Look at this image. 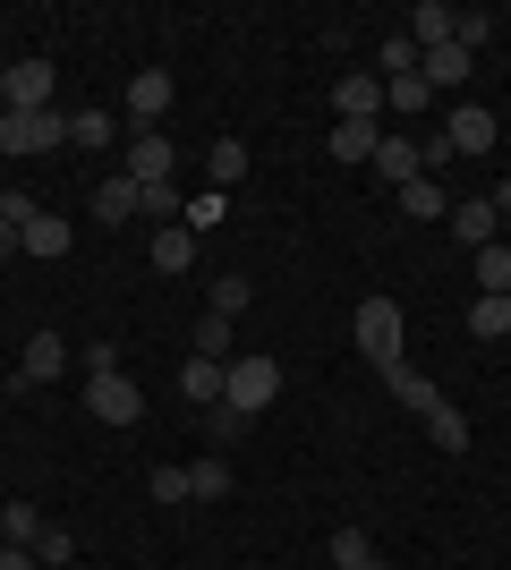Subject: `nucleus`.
I'll return each instance as SVG.
<instances>
[{
  "mask_svg": "<svg viewBox=\"0 0 511 570\" xmlns=\"http://www.w3.org/2000/svg\"><path fill=\"white\" fill-rule=\"evenodd\" d=\"M86 409L102 426H137L146 417V392L120 375V350H86Z\"/></svg>",
  "mask_w": 511,
  "mask_h": 570,
  "instance_id": "obj_1",
  "label": "nucleus"
},
{
  "mask_svg": "<svg viewBox=\"0 0 511 570\" xmlns=\"http://www.w3.org/2000/svg\"><path fill=\"white\" fill-rule=\"evenodd\" d=\"M273 401H282V357L239 350V357H230V375H222V409L256 417V409H273Z\"/></svg>",
  "mask_w": 511,
  "mask_h": 570,
  "instance_id": "obj_2",
  "label": "nucleus"
},
{
  "mask_svg": "<svg viewBox=\"0 0 511 570\" xmlns=\"http://www.w3.org/2000/svg\"><path fill=\"white\" fill-rule=\"evenodd\" d=\"M358 350L366 366L384 375V366H401V350H410V315L392 307V298H358Z\"/></svg>",
  "mask_w": 511,
  "mask_h": 570,
  "instance_id": "obj_3",
  "label": "nucleus"
},
{
  "mask_svg": "<svg viewBox=\"0 0 511 570\" xmlns=\"http://www.w3.org/2000/svg\"><path fill=\"white\" fill-rule=\"evenodd\" d=\"M51 145H69V119L60 111H0V154L35 163V154H51Z\"/></svg>",
  "mask_w": 511,
  "mask_h": 570,
  "instance_id": "obj_4",
  "label": "nucleus"
},
{
  "mask_svg": "<svg viewBox=\"0 0 511 570\" xmlns=\"http://www.w3.org/2000/svg\"><path fill=\"white\" fill-rule=\"evenodd\" d=\"M170 163H179V154H170V137H163V128H137V137H128V154H120V170L137 179V188H163V179H170Z\"/></svg>",
  "mask_w": 511,
  "mask_h": 570,
  "instance_id": "obj_5",
  "label": "nucleus"
},
{
  "mask_svg": "<svg viewBox=\"0 0 511 570\" xmlns=\"http://www.w3.org/2000/svg\"><path fill=\"white\" fill-rule=\"evenodd\" d=\"M443 145L452 154H494V111L487 102H461V111L443 119Z\"/></svg>",
  "mask_w": 511,
  "mask_h": 570,
  "instance_id": "obj_6",
  "label": "nucleus"
},
{
  "mask_svg": "<svg viewBox=\"0 0 511 570\" xmlns=\"http://www.w3.org/2000/svg\"><path fill=\"white\" fill-rule=\"evenodd\" d=\"M333 111L341 119H384V77H375V69H350L333 86Z\"/></svg>",
  "mask_w": 511,
  "mask_h": 570,
  "instance_id": "obj_7",
  "label": "nucleus"
},
{
  "mask_svg": "<svg viewBox=\"0 0 511 570\" xmlns=\"http://www.w3.org/2000/svg\"><path fill=\"white\" fill-rule=\"evenodd\" d=\"M120 102H128V119H137V128H154V119L170 111V69H137Z\"/></svg>",
  "mask_w": 511,
  "mask_h": 570,
  "instance_id": "obj_8",
  "label": "nucleus"
},
{
  "mask_svg": "<svg viewBox=\"0 0 511 570\" xmlns=\"http://www.w3.org/2000/svg\"><path fill=\"white\" fill-rule=\"evenodd\" d=\"M375 145H384V128H375V119H333L324 154H333V163H375Z\"/></svg>",
  "mask_w": 511,
  "mask_h": 570,
  "instance_id": "obj_9",
  "label": "nucleus"
},
{
  "mask_svg": "<svg viewBox=\"0 0 511 570\" xmlns=\"http://www.w3.org/2000/svg\"><path fill=\"white\" fill-rule=\"evenodd\" d=\"M417 77H426V95H452V86H469V51H461V43L417 51Z\"/></svg>",
  "mask_w": 511,
  "mask_h": 570,
  "instance_id": "obj_10",
  "label": "nucleus"
},
{
  "mask_svg": "<svg viewBox=\"0 0 511 570\" xmlns=\"http://www.w3.org/2000/svg\"><path fill=\"white\" fill-rule=\"evenodd\" d=\"M384 383H392V401L410 409V417H435V409H443V392H435L426 375H417L410 357H401V366H384Z\"/></svg>",
  "mask_w": 511,
  "mask_h": 570,
  "instance_id": "obj_11",
  "label": "nucleus"
},
{
  "mask_svg": "<svg viewBox=\"0 0 511 570\" xmlns=\"http://www.w3.org/2000/svg\"><path fill=\"white\" fill-rule=\"evenodd\" d=\"M9 111H51V60H18L9 69Z\"/></svg>",
  "mask_w": 511,
  "mask_h": 570,
  "instance_id": "obj_12",
  "label": "nucleus"
},
{
  "mask_svg": "<svg viewBox=\"0 0 511 570\" xmlns=\"http://www.w3.org/2000/svg\"><path fill=\"white\" fill-rule=\"evenodd\" d=\"M324 553H333V570H392L384 553H375V537H366V528H333V537H324Z\"/></svg>",
  "mask_w": 511,
  "mask_h": 570,
  "instance_id": "obj_13",
  "label": "nucleus"
},
{
  "mask_svg": "<svg viewBox=\"0 0 511 570\" xmlns=\"http://www.w3.org/2000/svg\"><path fill=\"white\" fill-rule=\"evenodd\" d=\"M60 366H69V341H60V333H35V341H26V357H18V383H51Z\"/></svg>",
  "mask_w": 511,
  "mask_h": 570,
  "instance_id": "obj_14",
  "label": "nucleus"
},
{
  "mask_svg": "<svg viewBox=\"0 0 511 570\" xmlns=\"http://www.w3.org/2000/svg\"><path fill=\"white\" fill-rule=\"evenodd\" d=\"M222 375H230L222 357H196V350H188V366H179V392H188L196 409H222Z\"/></svg>",
  "mask_w": 511,
  "mask_h": 570,
  "instance_id": "obj_15",
  "label": "nucleus"
},
{
  "mask_svg": "<svg viewBox=\"0 0 511 570\" xmlns=\"http://www.w3.org/2000/svg\"><path fill=\"white\" fill-rule=\"evenodd\" d=\"M69 222H60V214H51V205H43V214H35V222H26V230H18V247H26V256H69Z\"/></svg>",
  "mask_w": 511,
  "mask_h": 570,
  "instance_id": "obj_16",
  "label": "nucleus"
},
{
  "mask_svg": "<svg viewBox=\"0 0 511 570\" xmlns=\"http://www.w3.org/2000/svg\"><path fill=\"white\" fill-rule=\"evenodd\" d=\"M95 214L102 222H137V214H146V188L120 170V179H102V188H95Z\"/></svg>",
  "mask_w": 511,
  "mask_h": 570,
  "instance_id": "obj_17",
  "label": "nucleus"
},
{
  "mask_svg": "<svg viewBox=\"0 0 511 570\" xmlns=\"http://www.w3.org/2000/svg\"><path fill=\"white\" fill-rule=\"evenodd\" d=\"M188 264H196V230H188V222L154 230V273H188Z\"/></svg>",
  "mask_w": 511,
  "mask_h": 570,
  "instance_id": "obj_18",
  "label": "nucleus"
},
{
  "mask_svg": "<svg viewBox=\"0 0 511 570\" xmlns=\"http://www.w3.org/2000/svg\"><path fill=\"white\" fill-rule=\"evenodd\" d=\"M494 222H503V214H494L487 196H461V205H452V230H461L469 247H494Z\"/></svg>",
  "mask_w": 511,
  "mask_h": 570,
  "instance_id": "obj_19",
  "label": "nucleus"
},
{
  "mask_svg": "<svg viewBox=\"0 0 511 570\" xmlns=\"http://www.w3.org/2000/svg\"><path fill=\"white\" fill-rule=\"evenodd\" d=\"M410 43H417V51L452 43V9H443V0H417V9H410Z\"/></svg>",
  "mask_w": 511,
  "mask_h": 570,
  "instance_id": "obj_20",
  "label": "nucleus"
},
{
  "mask_svg": "<svg viewBox=\"0 0 511 570\" xmlns=\"http://www.w3.org/2000/svg\"><path fill=\"white\" fill-rule=\"evenodd\" d=\"M188 350H196V357H222V366H230V357H239V341H230V315L205 307V315H196V341H188Z\"/></svg>",
  "mask_w": 511,
  "mask_h": 570,
  "instance_id": "obj_21",
  "label": "nucleus"
},
{
  "mask_svg": "<svg viewBox=\"0 0 511 570\" xmlns=\"http://www.w3.org/2000/svg\"><path fill=\"white\" fill-rule=\"evenodd\" d=\"M375 170H384L392 188H410L426 163H417V145H410V137H384V145H375Z\"/></svg>",
  "mask_w": 511,
  "mask_h": 570,
  "instance_id": "obj_22",
  "label": "nucleus"
},
{
  "mask_svg": "<svg viewBox=\"0 0 511 570\" xmlns=\"http://www.w3.org/2000/svg\"><path fill=\"white\" fill-rule=\"evenodd\" d=\"M401 214H417V222H435V214H452V196H443V179H426V170H417L410 188H401Z\"/></svg>",
  "mask_w": 511,
  "mask_h": 570,
  "instance_id": "obj_23",
  "label": "nucleus"
},
{
  "mask_svg": "<svg viewBox=\"0 0 511 570\" xmlns=\"http://www.w3.org/2000/svg\"><path fill=\"white\" fill-rule=\"evenodd\" d=\"M469 333H478V341H503L511 333V298H487V289H478V298H469Z\"/></svg>",
  "mask_w": 511,
  "mask_h": 570,
  "instance_id": "obj_24",
  "label": "nucleus"
},
{
  "mask_svg": "<svg viewBox=\"0 0 511 570\" xmlns=\"http://www.w3.org/2000/svg\"><path fill=\"white\" fill-rule=\"evenodd\" d=\"M205 170H214V188H239V179H247V145H239V137H214Z\"/></svg>",
  "mask_w": 511,
  "mask_h": 570,
  "instance_id": "obj_25",
  "label": "nucleus"
},
{
  "mask_svg": "<svg viewBox=\"0 0 511 570\" xmlns=\"http://www.w3.org/2000/svg\"><path fill=\"white\" fill-rule=\"evenodd\" d=\"M230 494V460H188V502H222Z\"/></svg>",
  "mask_w": 511,
  "mask_h": 570,
  "instance_id": "obj_26",
  "label": "nucleus"
},
{
  "mask_svg": "<svg viewBox=\"0 0 511 570\" xmlns=\"http://www.w3.org/2000/svg\"><path fill=\"white\" fill-rule=\"evenodd\" d=\"M478 289H487V298H511V247H503V238L478 247Z\"/></svg>",
  "mask_w": 511,
  "mask_h": 570,
  "instance_id": "obj_27",
  "label": "nucleus"
},
{
  "mask_svg": "<svg viewBox=\"0 0 511 570\" xmlns=\"http://www.w3.org/2000/svg\"><path fill=\"white\" fill-rule=\"evenodd\" d=\"M0 537H9V546H35V537H43V511H35V502H0Z\"/></svg>",
  "mask_w": 511,
  "mask_h": 570,
  "instance_id": "obj_28",
  "label": "nucleus"
},
{
  "mask_svg": "<svg viewBox=\"0 0 511 570\" xmlns=\"http://www.w3.org/2000/svg\"><path fill=\"white\" fill-rule=\"evenodd\" d=\"M426 434H435V452H469V417H461L452 401H443L435 417H426Z\"/></svg>",
  "mask_w": 511,
  "mask_h": 570,
  "instance_id": "obj_29",
  "label": "nucleus"
},
{
  "mask_svg": "<svg viewBox=\"0 0 511 570\" xmlns=\"http://www.w3.org/2000/svg\"><path fill=\"white\" fill-rule=\"evenodd\" d=\"M205 307H214V315H230V324H239V315L256 307V289H247L239 273H222V282H214V298H205Z\"/></svg>",
  "mask_w": 511,
  "mask_h": 570,
  "instance_id": "obj_30",
  "label": "nucleus"
},
{
  "mask_svg": "<svg viewBox=\"0 0 511 570\" xmlns=\"http://www.w3.org/2000/svg\"><path fill=\"white\" fill-rule=\"evenodd\" d=\"M426 77H384V111H426Z\"/></svg>",
  "mask_w": 511,
  "mask_h": 570,
  "instance_id": "obj_31",
  "label": "nucleus"
},
{
  "mask_svg": "<svg viewBox=\"0 0 511 570\" xmlns=\"http://www.w3.org/2000/svg\"><path fill=\"white\" fill-rule=\"evenodd\" d=\"M26 553H35V562H43V570H60V562H69V553H77V537H69V528H51V520H43V537H35V546H26Z\"/></svg>",
  "mask_w": 511,
  "mask_h": 570,
  "instance_id": "obj_32",
  "label": "nucleus"
},
{
  "mask_svg": "<svg viewBox=\"0 0 511 570\" xmlns=\"http://www.w3.org/2000/svg\"><path fill=\"white\" fill-rule=\"evenodd\" d=\"M487 35H494V18H487V9H452V43H461V51H478Z\"/></svg>",
  "mask_w": 511,
  "mask_h": 570,
  "instance_id": "obj_33",
  "label": "nucleus"
},
{
  "mask_svg": "<svg viewBox=\"0 0 511 570\" xmlns=\"http://www.w3.org/2000/svg\"><path fill=\"white\" fill-rule=\"evenodd\" d=\"M375 77H417V43L410 35H384V69Z\"/></svg>",
  "mask_w": 511,
  "mask_h": 570,
  "instance_id": "obj_34",
  "label": "nucleus"
},
{
  "mask_svg": "<svg viewBox=\"0 0 511 570\" xmlns=\"http://www.w3.org/2000/svg\"><path fill=\"white\" fill-rule=\"evenodd\" d=\"M69 145H111V111H69Z\"/></svg>",
  "mask_w": 511,
  "mask_h": 570,
  "instance_id": "obj_35",
  "label": "nucleus"
},
{
  "mask_svg": "<svg viewBox=\"0 0 511 570\" xmlns=\"http://www.w3.org/2000/svg\"><path fill=\"white\" fill-rule=\"evenodd\" d=\"M137 222H163V230H170V222H179V188H170V179L146 188V214H137Z\"/></svg>",
  "mask_w": 511,
  "mask_h": 570,
  "instance_id": "obj_36",
  "label": "nucleus"
},
{
  "mask_svg": "<svg viewBox=\"0 0 511 570\" xmlns=\"http://www.w3.org/2000/svg\"><path fill=\"white\" fill-rule=\"evenodd\" d=\"M35 214H43V205H35V196H26V188H9V196H0V222H9V230H26V222H35Z\"/></svg>",
  "mask_w": 511,
  "mask_h": 570,
  "instance_id": "obj_37",
  "label": "nucleus"
},
{
  "mask_svg": "<svg viewBox=\"0 0 511 570\" xmlns=\"http://www.w3.org/2000/svg\"><path fill=\"white\" fill-rule=\"evenodd\" d=\"M146 485H154V502H188V469H154Z\"/></svg>",
  "mask_w": 511,
  "mask_h": 570,
  "instance_id": "obj_38",
  "label": "nucleus"
},
{
  "mask_svg": "<svg viewBox=\"0 0 511 570\" xmlns=\"http://www.w3.org/2000/svg\"><path fill=\"white\" fill-rule=\"evenodd\" d=\"M247 426H256V417H239V409H214V443H239Z\"/></svg>",
  "mask_w": 511,
  "mask_h": 570,
  "instance_id": "obj_39",
  "label": "nucleus"
},
{
  "mask_svg": "<svg viewBox=\"0 0 511 570\" xmlns=\"http://www.w3.org/2000/svg\"><path fill=\"white\" fill-rule=\"evenodd\" d=\"M0 570H43V562H35L26 546H0Z\"/></svg>",
  "mask_w": 511,
  "mask_h": 570,
  "instance_id": "obj_40",
  "label": "nucleus"
},
{
  "mask_svg": "<svg viewBox=\"0 0 511 570\" xmlns=\"http://www.w3.org/2000/svg\"><path fill=\"white\" fill-rule=\"evenodd\" d=\"M487 205H494V214H503V222H511V179H503V188H494V196H487Z\"/></svg>",
  "mask_w": 511,
  "mask_h": 570,
  "instance_id": "obj_41",
  "label": "nucleus"
},
{
  "mask_svg": "<svg viewBox=\"0 0 511 570\" xmlns=\"http://www.w3.org/2000/svg\"><path fill=\"white\" fill-rule=\"evenodd\" d=\"M9 256H18V230H9V222H0V264H9Z\"/></svg>",
  "mask_w": 511,
  "mask_h": 570,
  "instance_id": "obj_42",
  "label": "nucleus"
},
{
  "mask_svg": "<svg viewBox=\"0 0 511 570\" xmlns=\"http://www.w3.org/2000/svg\"><path fill=\"white\" fill-rule=\"evenodd\" d=\"M0 111H9V69H0Z\"/></svg>",
  "mask_w": 511,
  "mask_h": 570,
  "instance_id": "obj_43",
  "label": "nucleus"
}]
</instances>
